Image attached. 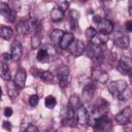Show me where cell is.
Here are the masks:
<instances>
[{"instance_id":"obj_1","label":"cell","mask_w":132,"mask_h":132,"mask_svg":"<svg viewBox=\"0 0 132 132\" xmlns=\"http://www.w3.org/2000/svg\"><path fill=\"white\" fill-rule=\"evenodd\" d=\"M56 56H57V52L55 47L50 44H45L41 46L39 51L37 52V60L39 62H44L47 60H51V61L55 60Z\"/></svg>"},{"instance_id":"obj_2","label":"cell","mask_w":132,"mask_h":132,"mask_svg":"<svg viewBox=\"0 0 132 132\" xmlns=\"http://www.w3.org/2000/svg\"><path fill=\"white\" fill-rule=\"evenodd\" d=\"M57 77H58L60 87L65 88L66 86H68L69 80H70L69 68L66 65H60L57 68Z\"/></svg>"},{"instance_id":"obj_3","label":"cell","mask_w":132,"mask_h":132,"mask_svg":"<svg viewBox=\"0 0 132 132\" xmlns=\"http://www.w3.org/2000/svg\"><path fill=\"white\" fill-rule=\"evenodd\" d=\"M128 87L127 82L123 79H118V80H113L110 81L107 86L109 93L113 96V97H118L126 88Z\"/></svg>"},{"instance_id":"obj_4","label":"cell","mask_w":132,"mask_h":132,"mask_svg":"<svg viewBox=\"0 0 132 132\" xmlns=\"http://www.w3.org/2000/svg\"><path fill=\"white\" fill-rule=\"evenodd\" d=\"M85 52H86V54H87V56H88L89 58L96 59V60H98V59L102 56V54L104 53L102 45L95 44V43H93V42H90V43L88 44V46L85 48Z\"/></svg>"},{"instance_id":"obj_5","label":"cell","mask_w":132,"mask_h":132,"mask_svg":"<svg viewBox=\"0 0 132 132\" xmlns=\"http://www.w3.org/2000/svg\"><path fill=\"white\" fill-rule=\"evenodd\" d=\"M117 69L125 75H129L132 71V61L129 57H122L117 65Z\"/></svg>"},{"instance_id":"obj_6","label":"cell","mask_w":132,"mask_h":132,"mask_svg":"<svg viewBox=\"0 0 132 132\" xmlns=\"http://www.w3.org/2000/svg\"><path fill=\"white\" fill-rule=\"evenodd\" d=\"M92 79L96 82L100 84H106L108 80V74L106 71H104L100 66H96L92 69Z\"/></svg>"},{"instance_id":"obj_7","label":"cell","mask_w":132,"mask_h":132,"mask_svg":"<svg viewBox=\"0 0 132 132\" xmlns=\"http://www.w3.org/2000/svg\"><path fill=\"white\" fill-rule=\"evenodd\" d=\"M69 53L74 56V57H79L80 55H82V53L85 52V43L79 40V39H73L72 42L69 44V46L67 47Z\"/></svg>"},{"instance_id":"obj_8","label":"cell","mask_w":132,"mask_h":132,"mask_svg":"<svg viewBox=\"0 0 132 132\" xmlns=\"http://www.w3.org/2000/svg\"><path fill=\"white\" fill-rule=\"evenodd\" d=\"M75 117H76L77 124H79L81 126L89 124V111L82 104H80L75 109Z\"/></svg>"},{"instance_id":"obj_9","label":"cell","mask_w":132,"mask_h":132,"mask_svg":"<svg viewBox=\"0 0 132 132\" xmlns=\"http://www.w3.org/2000/svg\"><path fill=\"white\" fill-rule=\"evenodd\" d=\"M131 116H132V109L130 106H127L123 110H121L119 113L116 114L114 120L119 125H126L130 122Z\"/></svg>"},{"instance_id":"obj_10","label":"cell","mask_w":132,"mask_h":132,"mask_svg":"<svg viewBox=\"0 0 132 132\" xmlns=\"http://www.w3.org/2000/svg\"><path fill=\"white\" fill-rule=\"evenodd\" d=\"M62 124L64 126H70V127H74L77 124L76 117H75V110L71 108L70 106H68L65 116L62 118Z\"/></svg>"},{"instance_id":"obj_11","label":"cell","mask_w":132,"mask_h":132,"mask_svg":"<svg viewBox=\"0 0 132 132\" xmlns=\"http://www.w3.org/2000/svg\"><path fill=\"white\" fill-rule=\"evenodd\" d=\"M0 14L9 23H13L15 20V12H13L5 2H0Z\"/></svg>"},{"instance_id":"obj_12","label":"cell","mask_w":132,"mask_h":132,"mask_svg":"<svg viewBox=\"0 0 132 132\" xmlns=\"http://www.w3.org/2000/svg\"><path fill=\"white\" fill-rule=\"evenodd\" d=\"M113 43H114L116 46L125 50V48H128L129 43H130V40H129L128 35L120 34V32H119V33H116V34H114V37H113Z\"/></svg>"},{"instance_id":"obj_13","label":"cell","mask_w":132,"mask_h":132,"mask_svg":"<svg viewBox=\"0 0 132 132\" xmlns=\"http://www.w3.org/2000/svg\"><path fill=\"white\" fill-rule=\"evenodd\" d=\"M95 85L94 84H88L84 87L82 89V92H81V99L82 101L85 102H90L93 97H94V94H95Z\"/></svg>"},{"instance_id":"obj_14","label":"cell","mask_w":132,"mask_h":132,"mask_svg":"<svg viewBox=\"0 0 132 132\" xmlns=\"http://www.w3.org/2000/svg\"><path fill=\"white\" fill-rule=\"evenodd\" d=\"M113 24L106 20V19H101L98 23H97V29L99 32H102V33H106V34H109L113 31Z\"/></svg>"},{"instance_id":"obj_15","label":"cell","mask_w":132,"mask_h":132,"mask_svg":"<svg viewBox=\"0 0 132 132\" xmlns=\"http://www.w3.org/2000/svg\"><path fill=\"white\" fill-rule=\"evenodd\" d=\"M33 74L35 76H38L45 84H53L54 82V75H53L52 72H50L47 70H37V69H34V73Z\"/></svg>"},{"instance_id":"obj_16","label":"cell","mask_w":132,"mask_h":132,"mask_svg":"<svg viewBox=\"0 0 132 132\" xmlns=\"http://www.w3.org/2000/svg\"><path fill=\"white\" fill-rule=\"evenodd\" d=\"M11 60L19 61L23 55V46L20 41L14 40L11 44Z\"/></svg>"},{"instance_id":"obj_17","label":"cell","mask_w":132,"mask_h":132,"mask_svg":"<svg viewBox=\"0 0 132 132\" xmlns=\"http://www.w3.org/2000/svg\"><path fill=\"white\" fill-rule=\"evenodd\" d=\"M26 79H27V73H26L25 69H23V68H19V69L16 70V72H15L13 81L15 82V85H16L20 89H23V88L25 87Z\"/></svg>"},{"instance_id":"obj_18","label":"cell","mask_w":132,"mask_h":132,"mask_svg":"<svg viewBox=\"0 0 132 132\" xmlns=\"http://www.w3.org/2000/svg\"><path fill=\"white\" fill-rule=\"evenodd\" d=\"M109 119L107 117V114H102V116H99L96 121L94 122L93 126L96 130H104L107 128V126L109 125Z\"/></svg>"},{"instance_id":"obj_19","label":"cell","mask_w":132,"mask_h":132,"mask_svg":"<svg viewBox=\"0 0 132 132\" xmlns=\"http://www.w3.org/2000/svg\"><path fill=\"white\" fill-rule=\"evenodd\" d=\"M6 89H7V95L11 98V99H14L19 94H20V88L15 85V82L13 80H7V84H6Z\"/></svg>"},{"instance_id":"obj_20","label":"cell","mask_w":132,"mask_h":132,"mask_svg":"<svg viewBox=\"0 0 132 132\" xmlns=\"http://www.w3.org/2000/svg\"><path fill=\"white\" fill-rule=\"evenodd\" d=\"M73 39H74V36H73L72 33H70V32L64 33L63 36H62V38H61V41H60V43H59L60 47H61L62 50H66V48L69 46V44L72 42Z\"/></svg>"},{"instance_id":"obj_21","label":"cell","mask_w":132,"mask_h":132,"mask_svg":"<svg viewBox=\"0 0 132 132\" xmlns=\"http://www.w3.org/2000/svg\"><path fill=\"white\" fill-rule=\"evenodd\" d=\"M63 34H64V32H63L62 30H60V29H55V30H53V31L51 32V34H50V38H51L52 43H53L54 45H59Z\"/></svg>"},{"instance_id":"obj_22","label":"cell","mask_w":132,"mask_h":132,"mask_svg":"<svg viewBox=\"0 0 132 132\" xmlns=\"http://www.w3.org/2000/svg\"><path fill=\"white\" fill-rule=\"evenodd\" d=\"M107 40H108V34L99 32V33H96V34H95V36L91 39V42H93V43H95V44L102 45V44L106 43Z\"/></svg>"},{"instance_id":"obj_23","label":"cell","mask_w":132,"mask_h":132,"mask_svg":"<svg viewBox=\"0 0 132 132\" xmlns=\"http://www.w3.org/2000/svg\"><path fill=\"white\" fill-rule=\"evenodd\" d=\"M0 76L6 81L10 79V70L7 64L3 61H0Z\"/></svg>"},{"instance_id":"obj_24","label":"cell","mask_w":132,"mask_h":132,"mask_svg":"<svg viewBox=\"0 0 132 132\" xmlns=\"http://www.w3.org/2000/svg\"><path fill=\"white\" fill-rule=\"evenodd\" d=\"M16 32L21 35H25L29 32V23L27 21H20L15 25Z\"/></svg>"},{"instance_id":"obj_25","label":"cell","mask_w":132,"mask_h":132,"mask_svg":"<svg viewBox=\"0 0 132 132\" xmlns=\"http://www.w3.org/2000/svg\"><path fill=\"white\" fill-rule=\"evenodd\" d=\"M50 15H51V19L54 22H59V21H62L64 19V12L58 7L53 8L51 13H50Z\"/></svg>"},{"instance_id":"obj_26","label":"cell","mask_w":132,"mask_h":132,"mask_svg":"<svg viewBox=\"0 0 132 132\" xmlns=\"http://www.w3.org/2000/svg\"><path fill=\"white\" fill-rule=\"evenodd\" d=\"M13 32H12V29L10 27H7V26H2L0 27V37L5 39V40H8L11 38Z\"/></svg>"},{"instance_id":"obj_27","label":"cell","mask_w":132,"mask_h":132,"mask_svg":"<svg viewBox=\"0 0 132 132\" xmlns=\"http://www.w3.org/2000/svg\"><path fill=\"white\" fill-rule=\"evenodd\" d=\"M41 38H42V36H41L40 32L39 31L35 32L32 36V38H31V46L33 48H38L40 43H41Z\"/></svg>"},{"instance_id":"obj_28","label":"cell","mask_w":132,"mask_h":132,"mask_svg":"<svg viewBox=\"0 0 132 132\" xmlns=\"http://www.w3.org/2000/svg\"><path fill=\"white\" fill-rule=\"evenodd\" d=\"M80 104H81V100L79 99V97H78L76 94H73V95H71V96H70L68 106H70L71 108H73V109L75 110V109H76Z\"/></svg>"},{"instance_id":"obj_29","label":"cell","mask_w":132,"mask_h":132,"mask_svg":"<svg viewBox=\"0 0 132 132\" xmlns=\"http://www.w3.org/2000/svg\"><path fill=\"white\" fill-rule=\"evenodd\" d=\"M56 104H57V100L53 95H48L44 100V105L50 109H53L56 106Z\"/></svg>"},{"instance_id":"obj_30","label":"cell","mask_w":132,"mask_h":132,"mask_svg":"<svg viewBox=\"0 0 132 132\" xmlns=\"http://www.w3.org/2000/svg\"><path fill=\"white\" fill-rule=\"evenodd\" d=\"M7 5H8V7H9L13 12L19 11L20 8H21V2H20V0H8Z\"/></svg>"},{"instance_id":"obj_31","label":"cell","mask_w":132,"mask_h":132,"mask_svg":"<svg viewBox=\"0 0 132 132\" xmlns=\"http://www.w3.org/2000/svg\"><path fill=\"white\" fill-rule=\"evenodd\" d=\"M118 98H119L121 101H127V100H129V99L131 98V91L128 89V87L118 96Z\"/></svg>"},{"instance_id":"obj_32","label":"cell","mask_w":132,"mask_h":132,"mask_svg":"<svg viewBox=\"0 0 132 132\" xmlns=\"http://www.w3.org/2000/svg\"><path fill=\"white\" fill-rule=\"evenodd\" d=\"M97 33V31L93 28V27H88L87 29H86V32H85V35H86V37H87V39H89V40H91L94 36H95V34Z\"/></svg>"},{"instance_id":"obj_33","label":"cell","mask_w":132,"mask_h":132,"mask_svg":"<svg viewBox=\"0 0 132 132\" xmlns=\"http://www.w3.org/2000/svg\"><path fill=\"white\" fill-rule=\"evenodd\" d=\"M58 8H60L63 12H65L69 8V3L67 0H58Z\"/></svg>"},{"instance_id":"obj_34","label":"cell","mask_w":132,"mask_h":132,"mask_svg":"<svg viewBox=\"0 0 132 132\" xmlns=\"http://www.w3.org/2000/svg\"><path fill=\"white\" fill-rule=\"evenodd\" d=\"M38 101H39V98H38V96L37 95H32V96H30V98H29V104H30V106H32V107H34V106H36L37 104H38Z\"/></svg>"},{"instance_id":"obj_35","label":"cell","mask_w":132,"mask_h":132,"mask_svg":"<svg viewBox=\"0 0 132 132\" xmlns=\"http://www.w3.org/2000/svg\"><path fill=\"white\" fill-rule=\"evenodd\" d=\"M12 108L11 107H5V109H4V116L5 117H7V118H9V117H11L12 116Z\"/></svg>"},{"instance_id":"obj_36","label":"cell","mask_w":132,"mask_h":132,"mask_svg":"<svg viewBox=\"0 0 132 132\" xmlns=\"http://www.w3.org/2000/svg\"><path fill=\"white\" fill-rule=\"evenodd\" d=\"M25 130H26V131H28V132H33V131H34V132H37V131H38V128H37V127H35L33 124H30V125H29Z\"/></svg>"},{"instance_id":"obj_37","label":"cell","mask_w":132,"mask_h":132,"mask_svg":"<svg viewBox=\"0 0 132 132\" xmlns=\"http://www.w3.org/2000/svg\"><path fill=\"white\" fill-rule=\"evenodd\" d=\"M3 128L5 130H11V123L10 122H7V121H4L3 122Z\"/></svg>"},{"instance_id":"obj_38","label":"cell","mask_w":132,"mask_h":132,"mask_svg":"<svg viewBox=\"0 0 132 132\" xmlns=\"http://www.w3.org/2000/svg\"><path fill=\"white\" fill-rule=\"evenodd\" d=\"M1 58L4 60L3 62H6V61H9V60H11V55H9V54H2L1 55Z\"/></svg>"},{"instance_id":"obj_39","label":"cell","mask_w":132,"mask_h":132,"mask_svg":"<svg viewBox=\"0 0 132 132\" xmlns=\"http://www.w3.org/2000/svg\"><path fill=\"white\" fill-rule=\"evenodd\" d=\"M125 27H126V30H127L128 32H131V31H132V22H131V21H128V22L126 23Z\"/></svg>"},{"instance_id":"obj_40","label":"cell","mask_w":132,"mask_h":132,"mask_svg":"<svg viewBox=\"0 0 132 132\" xmlns=\"http://www.w3.org/2000/svg\"><path fill=\"white\" fill-rule=\"evenodd\" d=\"M1 97H2V90H1V87H0V100H1Z\"/></svg>"},{"instance_id":"obj_41","label":"cell","mask_w":132,"mask_h":132,"mask_svg":"<svg viewBox=\"0 0 132 132\" xmlns=\"http://www.w3.org/2000/svg\"><path fill=\"white\" fill-rule=\"evenodd\" d=\"M102 1H109V0H102Z\"/></svg>"},{"instance_id":"obj_42","label":"cell","mask_w":132,"mask_h":132,"mask_svg":"<svg viewBox=\"0 0 132 132\" xmlns=\"http://www.w3.org/2000/svg\"><path fill=\"white\" fill-rule=\"evenodd\" d=\"M81 1H88V0H81Z\"/></svg>"},{"instance_id":"obj_43","label":"cell","mask_w":132,"mask_h":132,"mask_svg":"<svg viewBox=\"0 0 132 132\" xmlns=\"http://www.w3.org/2000/svg\"><path fill=\"white\" fill-rule=\"evenodd\" d=\"M45 1H51V0H45Z\"/></svg>"}]
</instances>
